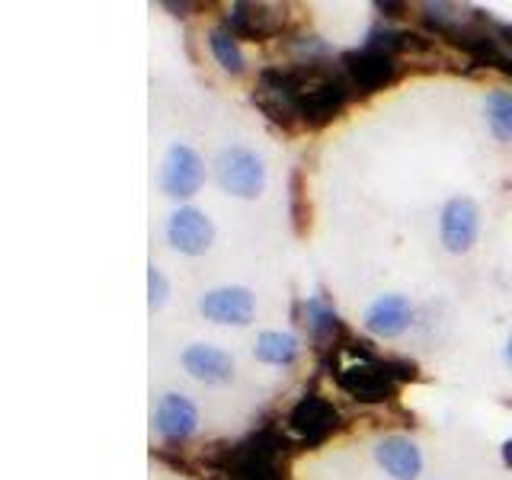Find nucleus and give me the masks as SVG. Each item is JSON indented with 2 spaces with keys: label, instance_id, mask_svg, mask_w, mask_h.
Listing matches in <instances>:
<instances>
[{
  "label": "nucleus",
  "instance_id": "nucleus-1",
  "mask_svg": "<svg viewBox=\"0 0 512 480\" xmlns=\"http://www.w3.org/2000/svg\"><path fill=\"white\" fill-rule=\"evenodd\" d=\"M279 74L285 87L292 90L298 116L304 128H320L330 119H336L349 103L352 87L340 71V64L330 61H295V64H279Z\"/></svg>",
  "mask_w": 512,
  "mask_h": 480
},
{
  "label": "nucleus",
  "instance_id": "nucleus-2",
  "mask_svg": "<svg viewBox=\"0 0 512 480\" xmlns=\"http://www.w3.org/2000/svg\"><path fill=\"white\" fill-rule=\"evenodd\" d=\"M208 480H285L282 439L272 429H260L244 442L218 445L208 455Z\"/></svg>",
  "mask_w": 512,
  "mask_h": 480
},
{
  "label": "nucleus",
  "instance_id": "nucleus-3",
  "mask_svg": "<svg viewBox=\"0 0 512 480\" xmlns=\"http://www.w3.org/2000/svg\"><path fill=\"white\" fill-rule=\"evenodd\" d=\"M218 183L224 192H231L237 199H256L266 186V170L263 160L256 157L244 144H234V148H224L218 154Z\"/></svg>",
  "mask_w": 512,
  "mask_h": 480
},
{
  "label": "nucleus",
  "instance_id": "nucleus-4",
  "mask_svg": "<svg viewBox=\"0 0 512 480\" xmlns=\"http://www.w3.org/2000/svg\"><path fill=\"white\" fill-rule=\"evenodd\" d=\"M340 71L352 93H375L397 77V58L362 42V48L340 55Z\"/></svg>",
  "mask_w": 512,
  "mask_h": 480
},
{
  "label": "nucleus",
  "instance_id": "nucleus-5",
  "mask_svg": "<svg viewBox=\"0 0 512 480\" xmlns=\"http://www.w3.org/2000/svg\"><path fill=\"white\" fill-rule=\"evenodd\" d=\"M336 384L359 404H381L397 394V381L388 372V362L365 356L359 362L346 365L343 372H336Z\"/></svg>",
  "mask_w": 512,
  "mask_h": 480
},
{
  "label": "nucleus",
  "instance_id": "nucleus-6",
  "mask_svg": "<svg viewBox=\"0 0 512 480\" xmlns=\"http://www.w3.org/2000/svg\"><path fill=\"white\" fill-rule=\"evenodd\" d=\"M205 183V167L202 157L189 148V144H173L164 157V170H160V186L173 199H189L196 196Z\"/></svg>",
  "mask_w": 512,
  "mask_h": 480
},
{
  "label": "nucleus",
  "instance_id": "nucleus-7",
  "mask_svg": "<svg viewBox=\"0 0 512 480\" xmlns=\"http://www.w3.org/2000/svg\"><path fill=\"white\" fill-rule=\"evenodd\" d=\"M340 426V413L320 394H304L292 407V413H288V429L304 442H324Z\"/></svg>",
  "mask_w": 512,
  "mask_h": 480
},
{
  "label": "nucleus",
  "instance_id": "nucleus-8",
  "mask_svg": "<svg viewBox=\"0 0 512 480\" xmlns=\"http://www.w3.org/2000/svg\"><path fill=\"white\" fill-rule=\"evenodd\" d=\"M253 103L260 106L276 125L288 128V132L304 128L301 116H298V106H295V96H292V90L285 87L279 68H263L260 71V77H256V90H253Z\"/></svg>",
  "mask_w": 512,
  "mask_h": 480
},
{
  "label": "nucleus",
  "instance_id": "nucleus-9",
  "mask_svg": "<svg viewBox=\"0 0 512 480\" xmlns=\"http://www.w3.org/2000/svg\"><path fill=\"white\" fill-rule=\"evenodd\" d=\"M167 240L186 256H202L215 240V224L199 208H176L167 221Z\"/></svg>",
  "mask_w": 512,
  "mask_h": 480
},
{
  "label": "nucleus",
  "instance_id": "nucleus-10",
  "mask_svg": "<svg viewBox=\"0 0 512 480\" xmlns=\"http://www.w3.org/2000/svg\"><path fill=\"white\" fill-rule=\"evenodd\" d=\"M477 228H480V212L471 199H452L442 208V244L448 253H468L477 240Z\"/></svg>",
  "mask_w": 512,
  "mask_h": 480
},
{
  "label": "nucleus",
  "instance_id": "nucleus-11",
  "mask_svg": "<svg viewBox=\"0 0 512 480\" xmlns=\"http://www.w3.org/2000/svg\"><path fill=\"white\" fill-rule=\"evenodd\" d=\"M199 311L215 320V324H237L244 327L253 320L256 311V301L247 288L240 285H228V288H215V292H205L199 301Z\"/></svg>",
  "mask_w": 512,
  "mask_h": 480
},
{
  "label": "nucleus",
  "instance_id": "nucleus-12",
  "mask_svg": "<svg viewBox=\"0 0 512 480\" xmlns=\"http://www.w3.org/2000/svg\"><path fill=\"white\" fill-rule=\"evenodd\" d=\"M154 426L167 442H186L199 426V413L192 407V400L183 394H164L157 400Z\"/></svg>",
  "mask_w": 512,
  "mask_h": 480
},
{
  "label": "nucleus",
  "instance_id": "nucleus-13",
  "mask_svg": "<svg viewBox=\"0 0 512 480\" xmlns=\"http://www.w3.org/2000/svg\"><path fill=\"white\" fill-rule=\"evenodd\" d=\"M224 29L234 39H266L282 29V16L263 4H234L224 16Z\"/></svg>",
  "mask_w": 512,
  "mask_h": 480
},
{
  "label": "nucleus",
  "instance_id": "nucleus-14",
  "mask_svg": "<svg viewBox=\"0 0 512 480\" xmlns=\"http://www.w3.org/2000/svg\"><path fill=\"white\" fill-rule=\"evenodd\" d=\"M375 458L394 480H416L423 471V455L407 436H384L375 445Z\"/></svg>",
  "mask_w": 512,
  "mask_h": 480
},
{
  "label": "nucleus",
  "instance_id": "nucleus-15",
  "mask_svg": "<svg viewBox=\"0 0 512 480\" xmlns=\"http://www.w3.org/2000/svg\"><path fill=\"white\" fill-rule=\"evenodd\" d=\"M413 320V308L404 295H381L368 304L365 330L375 336H400Z\"/></svg>",
  "mask_w": 512,
  "mask_h": 480
},
{
  "label": "nucleus",
  "instance_id": "nucleus-16",
  "mask_svg": "<svg viewBox=\"0 0 512 480\" xmlns=\"http://www.w3.org/2000/svg\"><path fill=\"white\" fill-rule=\"evenodd\" d=\"M183 368L196 381H205V384H224L234 378V359L224 349L208 346V343L189 346L183 352Z\"/></svg>",
  "mask_w": 512,
  "mask_h": 480
},
{
  "label": "nucleus",
  "instance_id": "nucleus-17",
  "mask_svg": "<svg viewBox=\"0 0 512 480\" xmlns=\"http://www.w3.org/2000/svg\"><path fill=\"white\" fill-rule=\"evenodd\" d=\"M304 324H308L320 349H330V346H336V340L346 336L343 320L336 317V311L320 295H308V301H304Z\"/></svg>",
  "mask_w": 512,
  "mask_h": 480
},
{
  "label": "nucleus",
  "instance_id": "nucleus-18",
  "mask_svg": "<svg viewBox=\"0 0 512 480\" xmlns=\"http://www.w3.org/2000/svg\"><path fill=\"white\" fill-rule=\"evenodd\" d=\"M253 356L266 362V365H288L298 356V340L292 333H279V330H266L256 336Z\"/></svg>",
  "mask_w": 512,
  "mask_h": 480
},
{
  "label": "nucleus",
  "instance_id": "nucleus-19",
  "mask_svg": "<svg viewBox=\"0 0 512 480\" xmlns=\"http://www.w3.org/2000/svg\"><path fill=\"white\" fill-rule=\"evenodd\" d=\"M487 122L490 132L500 141H512V93L509 90H493L487 96Z\"/></svg>",
  "mask_w": 512,
  "mask_h": 480
},
{
  "label": "nucleus",
  "instance_id": "nucleus-20",
  "mask_svg": "<svg viewBox=\"0 0 512 480\" xmlns=\"http://www.w3.org/2000/svg\"><path fill=\"white\" fill-rule=\"evenodd\" d=\"M208 45H212V55L218 58V64L224 71L231 74H244V52H240L237 39L231 36L228 29H212V36H208Z\"/></svg>",
  "mask_w": 512,
  "mask_h": 480
},
{
  "label": "nucleus",
  "instance_id": "nucleus-21",
  "mask_svg": "<svg viewBox=\"0 0 512 480\" xmlns=\"http://www.w3.org/2000/svg\"><path fill=\"white\" fill-rule=\"evenodd\" d=\"M148 292H151V308L157 311V308H164V301H167V295H170V285H167V279H164V272H160L157 266H151L148 269Z\"/></svg>",
  "mask_w": 512,
  "mask_h": 480
},
{
  "label": "nucleus",
  "instance_id": "nucleus-22",
  "mask_svg": "<svg viewBox=\"0 0 512 480\" xmlns=\"http://www.w3.org/2000/svg\"><path fill=\"white\" fill-rule=\"evenodd\" d=\"M503 461H506L509 468H512V439H509V442L503 445Z\"/></svg>",
  "mask_w": 512,
  "mask_h": 480
},
{
  "label": "nucleus",
  "instance_id": "nucleus-23",
  "mask_svg": "<svg viewBox=\"0 0 512 480\" xmlns=\"http://www.w3.org/2000/svg\"><path fill=\"white\" fill-rule=\"evenodd\" d=\"M506 362L512 365V333H509V346H506Z\"/></svg>",
  "mask_w": 512,
  "mask_h": 480
}]
</instances>
